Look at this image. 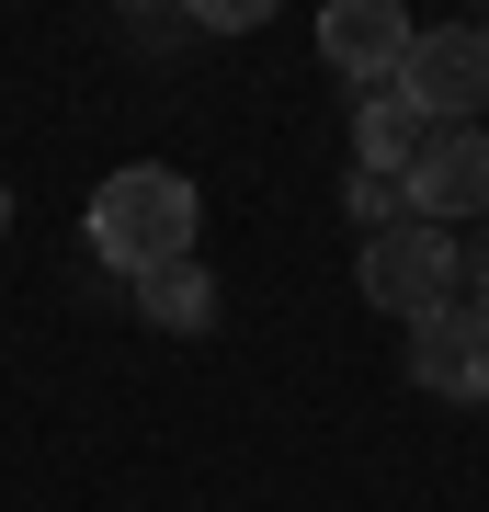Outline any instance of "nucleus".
Masks as SVG:
<instances>
[{
  "mask_svg": "<svg viewBox=\"0 0 489 512\" xmlns=\"http://www.w3.org/2000/svg\"><path fill=\"white\" fill-rule=\"evenodd\" d=\"M455 308H478V319H489V251L467 262V274H455Z\"/></svg>",
  "mask_w": 489,
  "mask_h": 512,
  "instance_id": "9d476101",
  "label": "nucleus"
},
{
  "mask_svg": "<svg viewBox=\"0 0 489 512\" xmlns=\"http://www.w3.org/2000/svg\"><path fill=\"white\" fill-rule=\"evenodd\" d=\"M421 137H433V126H421V114H410V92H399V80L353 103V171H387V183H410Z\"/></svg>",
  "mask_w": 489,
  "mask_h": 512,
  "instance_id": "0eeeda50",
  "label": "nucleus"
},
{
  "mask_svg": "<svg viewBox=\"0 0 489 512\" xmlns=\"http://www.w3.org/2000/svg\"><path fill=\"white\" fill-rule=\"evenodd\" d=\"M410 217H489V126H433L421 137V160H410Z\"/></svg>",
  "mask_w": 489,
  "mask_h": 512,
  "instance_id": "39448f33",
  "label": "nucleus"
},
{
  "mask_svg": "<svg viewBox=\"0 0 489 512\" xmlns=\"http://www.w3.org/2000/svg\"><path fill=\"white\" fill-rule=\"evenodd\" d=\"M91 251L114 274H160V262H194V183L171 160H126L114 183H91Z\"/></svg>",
  "mask_w": 489,
  "mask_h": 512,
  "instance_id": "f257e3e1",
  "label": "nucleus"
},
{
  "mask_svg": "<svg viewBox=\"0 0 489 512\" xmlns=\"http://www.w3.org/2000/svg\"><path fill=\"white\" fill-rule=\"evenodd\" d=\"M455 228H433V217H399V228H376L364 239V262H353V285H364V308H387V319H433V308H455Z\"/></svg>",
  "mask_w": 489,
  "mask_h": 512,
  "instance_id": "f03ea898",
  "label": "nucleus"
},
{
  "mask_svg": "<svg viewBox=\"0 0 489 512\" xmlns=\"http://www.w3.org/2000/svg\"><path fill=\"white\" fill-rule=\"evenodd\" d=\"M0 239H12V194H0Z\"/></svg>",
  "mask_w": 489,
  "mask_h": 512,
  "instance_id": "9b49d317",
  "label": "nucleus"
},
{
  "mask_svg": "<svg viewBox=\"0 0 489 512\" xmlns=\"http://www.w3.org/2000/svg\"><path fill=\"white\" fill-rule=\"evenodd\" d=\"M410 46H421V23L399 12V0H330L319 12V57L342 80H364V92H387V80L410 69Z\"/></svg>",
  "mask_w": 489,
  "mask_h": 512,
  "instance_id": "20e7f679",
  "label": "nucleus"
},
{
  "mask_svg": "<svg viewBox=\"0 0 489 512\" xmlns=\"http://www.w3.org/2000/svg\"><path fill=\"white\" fill-rule=\"evenodd\" d=\"M137 308L160 330H205L217 319V274H194V262H160V274H137Z\"/></svg>",
  "mask_w": 489,
  "mask_h": 512,
  "instance_id": "6e6552de",
  "label": "nucleus"
},
{
  "mask_svg": "<svg viewBox=\"0 0 489 512\" xmlns=\"http://www.w3.org/2000/svg\"><path fill=\"white\" fill-rule=\"evenodd\" d=\"M353 217H364V239L399 228V217H410V183H387V171H353Z\"/></svg>",
  "mask_w": 489,
  "mask_h": 512,
  "instance_id": "1a4fd4ad",
  "label": "nucleus"
},
{
  "mask_svg": "<svg viewBox=\"0 0 489 512\" xmlns=\"http://www.w3.org/2000/svg\"><path fill=\"white\" fill-rule=\"evenodd\" d=\"M399 92L421 126H489V23H421Z\"/></svg>",
  "mask_w": 489,
  "mask_h": 512,
  "instance_id": "7ed1b4c3",
  "label": "nucleus"
},
{
  "mask_svg": "<svg viewBox=\"0 0 489 512\" xmlns=\"http://www.w3.org/2000/svg\"><path fill=\"white\" fill-rule=\"evenodd\" d=\"M410 376L433 387V399H489V319L478 308L410 319Z\"/></svg>",
  "mask_w": 489,
  "mask_h": 512,
  "instance_id": "423d86ee",
  "label": "nucleus"
}]
</instances>
